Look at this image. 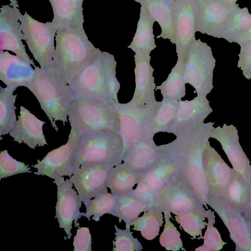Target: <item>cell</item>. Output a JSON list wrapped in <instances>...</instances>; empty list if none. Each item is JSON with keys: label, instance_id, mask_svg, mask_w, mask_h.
<instances>
[{"label": "cell", "instance_id": "6da1fadb", "mask_svg": "<svg viewBox=\"0 0 251 251\" xmlns=\"http://www.w3.org/2000/svg\"><path fill=\"white\" fill-rule=\"evenodd\" d=\"M213 122L202 123L176 136L173 141L159 146L161 151L175 158L180 176L193 190L196 196L207 208L208 190L203 155L214 128Z\"/></svg>", "mask_w": 251, "mask_h": 251}, {"label": "cell", "instance_id": "7a4b0ae2", "mask_svg": "<svg viewBox=\"0 0 251 251\" xmlns=\"http://www.w3.org/2000/svg\"><path fill=\"white\" fill-rule=\"evenodd\" d=\"M55 41L48 70L69 85L93 62L100 50L89 40L83 27L57 30Z\"/></svg>", "mask_w": 251, "mask_h": 251}, {"label": "cell", "instance_id": "3957f363", "mask_svg": "<svg viewBox=\"0 0 251 251\" xmlns=\"http://www.w3.org/2000/svg\"><path fill=\"white\" fill-rule=\"evenodd\" d=\"M113 55L100 50L95 59L68 85L74 98L118 102L120 84L116 76Z\"/></svg>", "mask_w": 251, "mask_h": 251}, {"label": "cell", "instance_id": "277c9868", "mask_svg": "<svg viewBox=\"0 0 251 251\" xmlns=\"http://www.w3.org/2000/svg\"><path fill=\"white\" fill-rule=\"evenodd\" d=\"M34 70V78L27 88L35 96L52 126L57 131L56 122L61 121L64 125L67 122L74 97L68 84L48 69L35 66Z\"/></svg>", "mask_w": 251, "mask_h": 251}, {"label": "cell", "instance_id": "5b68a950", "mask_svg": "<svg viewBox=\"0 0 251 251\" xmlns=\"http://www.w3.org/2000/svg\"><path fill=\"white\" fill-rule=\"evenodd\" d=\"M123 145L119 133L100 131L79 136L72 159L74 172L81 166L116 165L122 162Z\"/></svg>", "mask_w": 251, "mask_h": 251}, {"label": "cell", "instance_id": "8992f818", "mask_svg": "<svg viewBox=\"0 0 251 251\" xmlns=\"http://www.w3.org/2000/svg\"><path fill=\"white\" fill-rule=\"evenodd\" d=\"M68 117L71 129L79 136L100 131L119 133L118 114L114 105L108 102L75 98Z\"/></svg>", "mask_w": 251, "mask_h": 251}, {"label": "cell", "instance_id": "52a82bcc", "mask_svg": "<svg viewBox=\"0 0 251 251\" xmlns=\"http://www.w3.org/2000/svg\"><path fill=\"white\" fill-rule=\"evenodd\" d=\"M159 102L156 101L143 106L135 105L130 102L113 103L119 119V134L123 145V156L143 139L154 136L151 133V128Z\"/></svg>", "mask_w": 251, "mask_h": 251}, {"label": "cell", "instance_id": "ba28073f", "mask_svg": "<svg viewBox=\"0 0 251 251\" xmlns=\"http://www.w3.org/2000/svg\"><path fill=\"white\" fill-rule=\"evenodd\" d=\"M215 63L210 46L200 39L192 41L184 62V79L186 84L195 88L198 96H206L213 88Z\"/></svg>", "mask_w": 251, "mask_h": 251}, {"label": "cell", "instance_id": "9c48e42d", "mask_svg": "<svg viewBox=\"0 0 251 251\" xmlns=\"http://www.w3.org/2000/svg\"><path fill=\"white\" fill-rule=\"evenodd\" d=\"M22 31L29 51L43 69L50 67L55 50L57 29L53 23L40 22L26 12L20 18Z\"/></svg>", "mask_w": 251, "mask_h": 251}, {"label": "cell", "instance_id": "30bf717a", "mask_svg": "<svg viewBox=\"0 0 251 251\" xmlns=\"http://www.w3.org/2000/svg\"><path fill=\"white\" fill-rule=\"evenodd\" d=\"M177 58L184 62L188 48L195 38L198 13L197 0H172Z\"/></svg>", "mask_w": 251, "mask_h": 251}, {"label": "cell", "instance_id": "8fae6325", "mask_svg": "<svg viewBox=\"0 0 251 251\" xmlns=\"http://www.w3.org/2000/svg\"><path fill=\"white\" fill-rule=\"evenodd\" d=\"M207 205L218 215L235 243L236 251H251V224L222 196L209 197Z\"/></svg>", "mask_w": 251, "mask_h": 251}, {"label": "cell", "instance_id": "7c38bea8", "mask_svg": "<svg viewBox=\"0 0 251 251\" xmlns=\"http://www.w3.org/2000/svg\"><path fill=\"white\" fill-rule=\"evenodd\" d=\"M79 139V136L71 129L67 143L52 150L41 161L38 159L37 163L32 166L37 169L34 174L54 179L64 176L70 177L74 174L72 159Z\"/></svg>", "mask_w": 251, "mask_h": 251}, {"label": "cell", "instance_id": "4fadbf2b", "mask_svg": "<svg viewBox=\"0 0 251 251\" xmlns=\"http://www.w3.org/2000/svg\"><path fill=\"white\" fill-rule=\"evenodd\" d=\"M54 183L57 186V202L55 206V217L59 227L63 228L67 238L70 239L72 235V224L75 222V227L79 226L78 220L82 216L80 211L82 201L74 189L69 179L64 177L56 178Z\"/></svg>", "mask_w": 251, "mask_h": 251}, {"label": "cell", "instance_id": "5bb4252c", "mask_svg": "<svg viewBox=\"0 0 251 251\" xmlns=\"http://www.w3.org/2000/svg\"><path fill=\"white\" fill-rule=\"evenodd\" d=\"M158 207L175 215L204 208L180 175L158 192Z\"/></svg>", "mask_w": 251, "mask_h": 251}, {"label": "cell", "instance_id": "9a60e30c", "mask_svg": "<svg viewBox=\"0 0 251 251\" xmlns=\"http://www.w3.org/2000/svg\"><path fill=\"white\" fill-rule=\"evenodd\" d=\"M21 14L18 8H14L8 5H3L0 8V50L11 51L35 67L22 42V40H25V38L20 21Z\"/></svg>", "mask_w": 251, "mask_h": 251}, {"label": "cell", "instance_id": "2e32d148", "mask_svg": "<svg viewBox=\"0 0 251 251\" xmlns=\"http://www.w3.org/2000/svg\"><path fill=\"white\" fill-rule=\"evenodd\" d=\"M115 165L81 166L70 177L82 202L107 191L109 173Z\"/></svg>", "mask_w": 251, "mask_h": 251}, {"label": "cell", "instance_id": "e0dca14e", "mask_svg": "<svg viewBox=\"0 0 251 251\" xmlns=\"http://www.w3.org/2000/svg\"><path fill=\"white\" fill-rule=\"evenodd\" d=\"M211 138L219 142L233 169L245 179L251 180V165L240 144L236 127L233 125L227 126L226 124L222 127H214Z\"/></svg>", "mask_w": 251, "mask_h": 251}, {"label": "cell", "instance_id": "ac0fdd59", "mask_svg": "<svg viewBox=\"0 0 251 251\" xmlns=\"http://www.w3.org/2000/svg\"><path fill=\"white\" fill-rule=\"evenodd\" d=\"M203 167L209 197L221 196L232 178L235 171L231 169L208 141L203 155Z\"/></svg>", "mask_w": 251, "mask_h": 251}, {"label": "cell", "instance_id": "d6986e66", "mask_svg": "<svg viewBox=\"0 0 251 251\" xmlns=\"http://www.w3.org/2000/svg\"><path fill=\"white\" fill-rule=\"evenodd\" d=\"M196 32L221 38L231 9L219 0H197Z\"/></svg>", "mask_w": 251, "mask_h": 251}, {"label": "cell", "instance_id": "ffe728a7", "mask_svg": "<svg viewBox=\"0 0 251 251\" xmlns=\"http://www.w3.org/2000/svg\"><path fill=\"white\" fill-rule=\"evenodd\" d=\"M212 111L206 96L197 95L190 100H179L175 118L167 132L176 136L203 123Z\"/></svg>", "mask_w": 251, "mask_h": 251}, {"label": "cell", "instance_id": "44dd1931", "mask_svg": "<svg viewBox=\"0 0 251 251\" xmlns=\"http://www.w3.org/2000/svg\"><path fill=\"white\" fill-rule=\"evenodd\" d=\"M31 64L17 55L0 50V80L7 87L16 90L20 86L27 87L35 77Z\"/></svg>", "mask_w": 251, "mask_h": 251}, {"label": "cell", "instance_id": "7402d4cb", "mask_svg": "<svg viewBox=\"0 0 251 251\" xmlns=\"http://www.w3.org/2000/svg\"><path fill=\"white\" fill-rule=\"evenodd\" d=\"M135 88L132 104L143 106L156 101L154 94L156 86L153 76V69L150 64L149 54L135 53L134 55Z\"/></svg>", "mask_w": 251, "mask_h": 251}, {"label": "cell", "instance_id": "603a6c76", "mask_svg": "<svg viewBox=\"0 0 251 251\" xmlns=\"http://www.w3.org/2000/svg\"><path fill=\"white\" fill-rule=\"evenodd\" d=\"M45 123L21 106L18 120L9 134L14 141L23 143L30 148L35 149L37 146L48 145L43 130V126Z\"/></svg>", "mask_w": 251, "mask_h": 251}, {"label": "cell", "instance_id": "cb8c5ba5", "mask_svg": "<svg viewBox=\"0 0 251 251\" xmlns=\"http://www.w3.org/2000/svg\"><path fill=\"white\" fill-rule=\"evenodd\" d=\"M153 136H148L135 144L122 157V162L139 175L154 165L162 157L160 147L155 144Z\"/></svg>", "mask_w": 251, "mask_h": 251}, {"label": "cell", "instance_id": "d4e9b609", "mask_svg": "<svg viewBox=\"0 0 251 251\" xmlns=\"http://www.w3.org/2000/svg\"><path fill=\"white\" fill-rule=\"evenodd\" d=\"M161 152L163 154L161 158L140 175L139 180L147 184L157 192L180 175L179 166L176 160Z\"/></svg>", "mask_w": 251, "mask_h": 251}, {"label": "cell", "instance_id": "484cf974", "mask_svg": "<svg viewBox=\"0 0 251 251\" xmlns=\"http://www.w3.org/2000/svg\"><path fill=\"white\" fill-rule=\"evenodd\" d=\"M57 30L83 27L82 3L84 0H49Z\"/></svg>", "mask_w": 251, "mask_h": 251}, {"label": "cell", "instance_id": "4316f807", "mask_svg": "<svg viewBox=\"0 0 251 251\" xmlns=\"http://www.w3.org/2000/svg\"><path fill=\"white\" fill-rule=\"evenodd\" d=\"M139 2L159 25L161 33L157 38L169 39L175 43L172 0H134Z\"/></svg>", "mask_w": 251, "mask_h": 251}, {"label": "cell", "instance_id": "83f0119b", "mask_svg": "<svg viewBox=\"0 0 251 251\" xmlns=\"http://www.w3.org/2000/svg\"><path fill=\"white\" fill-rule=\"evenodd\" d=\"M155 22L148 11L141 5L136 31L127 48L135 53L150 55L151 52L157 47L153 33V25Z\"/></svg>", "mask_w": 251, "mask_h": 251}, {"label": "cell", "instance_id": "f1b7e54d", "mask_svg": "<svg viewBox=\"0 0 251 251\" xmlns=\"http://www.w3.org/2000/svg\"><path fill=\"white\" fill-rule=\"evenodd\" d=\"M221 196L236 211L243 215L251 199V180L245 179L235 171L232 178Z\"/></svg>", "mask_w": 251, "mask_h": 251}, {"label": "cell", "instance_id": "f546056e", "mask_svg": "<svg viewBox=\"0 0 251 251\" xmlns=\"http://www.w3.org/2000/svg\"><path fill=\"white\" fill-rule=\"evenodd\" d=\"M139 176L122 162L111 170L107 179V187L111 193L117 196L129 193L138 183Z\"/></svg>", "mask_w": 251, "mask_h": 251}, {"label": "cell", "instance_id": "4dcf8cb0", "mask_svg": "<svg viewBox=\"0 0 251 251\" xmlns=\"http://www.w3.org/2000/svg\"><path fill=\"white\" fill-rule=\"evenodd\" d=\"M185 84L184 62L177 58L167 78L160 85L156 86L155 90H160L163 99L179 100L185 96Z\"/></svg>", "mask_w": 251, "mask_h": 251}, {"label": "cell", "instance_id": "1f68e13d", "mask_svg": "<svg viewBox=\"0 0 251 251\" xmlns=\"http://www.w3.org/2000/svg\"><path fill=\"white\" fill-rule=\"evenodd\" d=\"M251 28V14L247 7L240 8L238 4L231 10L221 38L235 43L242 34Z\"/></svg>", "mask_w": 251, "mask_h": 251}, {"label": "cell", "instance_id": "d6a6232c", "mask_svg": "<svg viewBox=\"0 0 251 251\" xmlns=\"http://www.w3.org/2000/svg\"><path fill=\"white\" fill-rule=\"evenodd\" d=\"M147 210L145 205L134 195L132 191L118 196L117 202L112 215L118 218L120 222L132 226L142 212Z\"/></svg>", "mask_w": 251, "mask_h": 251}, {"label": "cell", "instance_id": "836d02e7", "mask_svg": "<svg viewBox=\"0 0 251 251\" xmlns=\"http://www.w3.org/2000/svg\"><path fill=\"white\" fill-rule=\"evenodd\" d=\"M15 90L0 86V140L1 136L9 134L17 122L15 102L17 95Z\"/></svg>", "mask_w": 251, "mask_h": 251}, {"label": "cell", "instance_id": "e575fe53", "mask_svg": "<svg viewBox=\"0 0 251 251\" xmlns=\"http://www.w3.org/2000/svg\"><path fill=\"white\" fill-rule=\"evenodd\" d=\"M163 211L159 207L145 210L132 224L133 230L140 231L141 235L148 240L157 237L163 223Z\"/></svg>", "mask_w": 251, "mask_h": 251}, {"label": "cell", "instance_id": "d590c367", "mask_svg": "<svg viewBox=\"0 0 251 251\" xmlns=\"http://www.w3.org/2000/svg\"><path fill=\"white\" fill-rule=\"evenodd\" d=\"M118 196L106 191L94 198L83 202L86 208V212H82V216L90 220L92 219L96 222L100 220V218L105 214H112L116 206Z\"/></svg>", "mask_w": 251, "mask_h": 251}, {"label": "cell", "instance_id": "8d00e7d4", "mask_svg": "<svg viewBox=\"0 0 251 251\" xmlns=\"http://www.w3.org/2000/svg\"><path fill=\"white\" fill-rule=\"evenodd\" d=\"M208 210L204 209H194L188 212L175 215V220L184 231L193 239L202 236V230L207 226Z\"/></svg>", "mask_w": 251, "mask_h": 251}, {"label": "cell", "instance_id": "74e56055", "mask_svg": "<svg viewBox=\"0 0 251 251\" xmlns=\"http://www.w3.org/2000/svg\"><path fill=\"white\" fill-rule=\"evenodd\" d=\"M179 104V100L162 99L152 120L151 133L167 131L172 123Z\"/></svg>", "mask_w": 251, "mask_h": 251}, {"label": "cell", "instance_id": "f35d334b", "mask_svg": "<svg viewBox=\"0 0 251 251\" xmlns=\"http://www.w3.org/2000/svg\"><path fill=\"white\" fill-rule=\"evenodd\" d=\"M165 225L163 232L159 237L160 245L166 250L178 251H185L180 238V233L171 221V212L164 211Z\"/></svg>", "mask_w": 251, "mask_h": 251}, {"label": "cell", "instance_id": "ab89813d", "mask_svg": "<svg viewBox=\"0 0 251 251\" xmlns=\"http://www.w3.org/2000/svg\"><path fill=\"white\" fill-rule=\"evenodd\" d=\"M207 218L208 220L207 224V229L204 236L201 237V238L203 239V244L195 250L220 251L222 249L226 243L223 241L220 233L213 226V224L215 223V216L213 212L210 210H208Z\"/></svg>", "mask_w": 251, "mask_h": 251}, {"label": "cell", "instance_id": "60d3db41", "mask_svg": "<svg viewBox=\"0 0 251 251\" xmlns=\"http://www.w3.org/2000/svg\"><path fill=\"white\" fill-rule=\"evenodd\" d=\"M116 235L113 241V251H140L143 249L137 238L133 237L130 225H126L125 229L114 226Z\"/></svg>", "mask_w": 251, "mask_h": 251}, {"label": "cell", "instance_id": "b9f144b4", "mask_svg": "<svg viewBox=\"0 0 251 251\" xmlns=\"http://www.w3.org/2000/svg\"><path fill=\"white\" fill-rule=\"evenodd\" d=\"M29 165L17 161L10 156L7 150L0 153V180L18 174L32 173Z\"/></svg>", "mask_w": 251, "mask_h": 251}, {"label": "cell", "instance_id": "7bdbcfd3", "mask_svg": "<svg viewBox=\"0 0 251 251\" xmlns=\"http://www.w3.org/2000/svg\"><path fill=\"white\" fill-rule=\"evenodd\" d=\"M132 192L145 205L147 210L158 207V192L147 184L139 181Z\"/></svg>", "mask_w": 251, "mask_h": 251}, {"label": "cell", "instance_id": "ee69618b", "mask_svg": "<svg viewBox=\"0 0 251 251\" xmlns=\"http://www.w3.org/2000/svg\"><path fill=\"white\" fill-rule=\"evenodd\" d=\"M74 251H92V238L89 228L78 227L74 236Z\"/></svg>", "mask_w": 251, "mask_h": 251}, {"label": "cell", "instance_id": "f6af8a7d", "mask_svg": "<svg viewBox=\"0 0 251 251\" xmlns=\"http://www.w3.org/2000/svg\"><path fill=\"white\" fill-rule=\"evenodd\" d=\"M237 67L242 71L243 75L249 79L251 75V42L241 45Z\"/></svg>", "mask_w": 251, "mask_h": 251}, {"label": "cell", "instance_id": "bcb514c9", "mask_svg": "<svg viewBox=\"0 0 251 251\" xmlns=\"http://www.w3.org/2000/svg\"><path fill=\"white\" fill-rule=\"evenodd\" d=\"M251 42V28L241 35L235 41V43L240 46L246 43Z\"/></svg>", "mask_w": 251, "mask_h": 251}, {"label": "cell", "instance_id": "7dc6e473", "mask_svg": "<svg viewBox=\"0 0 251 251\" xmlns=\"http://www.w3.org/2000/svg\"><path fill=\"white\" fill-rule=\"evenodd\" d=\"M245 218L251 224V199L250 203L243 214Z\"/></svg>", "mask_w": 251, "mask_h": 251}, {"label": "cell", "instance_id": "c3c4849f", "mask_svg": "<svg viewBox=\"0 0 251 251\" xmlns=\"http://www.w3.org/2000/svg\"><path fill=\"white\" fill-rule=\"evenodd\" d=\"M222 2L226 4L231 9L234 8L238 4L236 2L238 0H219Z\"/></svg>", "mask_w": 251, "mask_h": 251}, {"label": "cell", "instance_id": "681fc988", "mask_svg": "<svg viewBox=\"0 0 251 251\" xmlns=\"http://www.w3.org/2000/svg\"><path fill=\"white\" fill-rule=\"evenodd\" d=\"M10 1V5H11L13 8H16L19 7V5L18 4V2L16 0H9Z\"/></svg>", "mask_w": 251, "mask_h": 251}, {"label": "cell", "instance_id": "f907efd6", "mask_svg": "<svg viewBox=\"0 0 251 251\" xmlns=\"http://www.w3.org/2000/svg\"><path fill=\"white\" fill-rule=\"evenodd\" d=\"M251 79V75L250 76V78H249V79Z\"/></svg>", "mask_w": 251, "mask_h": 251}]
</instances>
